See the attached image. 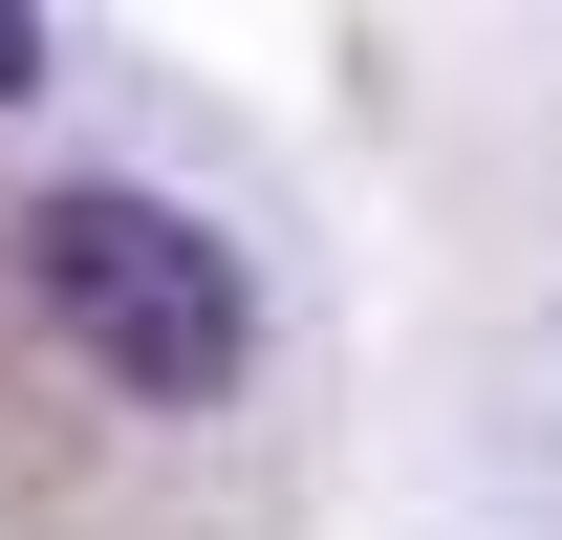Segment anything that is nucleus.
<instances>
[{"label":"nucleus","mask_w":562,"mask_h":540,"mask_svg":"<svg viewBox=\"0 0 562 540\" xmlns=\"http://www.w3.org/2000/svg\"><path fill=\"white\" fill-rule=\"evenodd\" d=\"M22 303L66 325L87 390H131V410H216L238 368H260V281H238V238H195V216L131 195V173H66V195L22 216Z\"/></svg>","instance_id":"f257e3e1"},{"label":"nucleus","mask_w":562,"mask_h":540,"mask_svg":"<svg viewBox=\"0 0 562 540\" xmlns=\"http://www.w3.org/2000/svg\"><path fill=\"white\" fill-rule=\"evenodd\" d=\"M22 87H44V0H0V109H22Z\"/></svg>","instance_id":"f03ea898"}]
</instances>
